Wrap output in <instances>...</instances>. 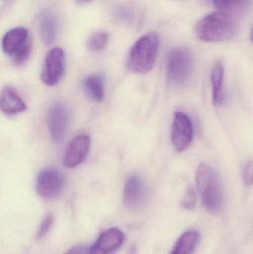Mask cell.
<instances>
[{
	"label": "cell",
	"instance_id": "6da1fadb",
	"mask_svg": "<svg viewBox=\"0 0 253 254\" xmlns=\"http://www.w3.org/2000/svg\"><path fill=\"white\" fill-rule=\"evenodd\" d=\"M238 27V18L224 12H213L199 21L196 35L208 43L224 41L236 35Z\"/></svg>",
	"mask_w": 253,
	"mask_h": 254
},
{
	"label": "cell",
	"instance_id": "7a4b0ae2",
	"mask_svg": "<svg viewBox=\"0 0 253 254\" xmlns=\"http://www.w3.org/2000/svg\"><path fill=\"white\" fill-rule=\"evenodd\" d=\"M158 46V36L156 33L144 34L134 44L129 52L128 68L136 74L150 72L155 64Z\"/></svg>",
	"mask_w": 253,
	"mask_h": 254
},
{
	"label": "cell",
	"instance_id": "3957f363",
	"mask_svg": "<svg viewBox=\"0 0 253 254\" xmlns=\"http://www.w3.org/2000/svg\"><path fill=\"white\" fill-rule=\"evenodd\" d=\"M196 179L203 205L210 213H218L222 208L224 197L215 170L208 164H202L198 167Z\"/></svg>",
	"mask_w": 253,
	"mask_h": 254
},
{
	"label": "cell",
	"instance_id": "277c9868",
	"mask_svg": "<svg viewBox=\"0 0 253 254\" xmlns=\"http://www.w3.org/2000/svg\"><path fill=\"white\" fill-rule=\"evenodd\" d=\"M193 56L187 48H179L171 52L168 59L167 76L174 85L184 84L193 73Z\"/></svg>",
	"mask_w": 253,
	"mask_h": 254
},
{
	"label": "cell",
	"instance_id": "5b68a950",
	"mask_svg": "<svg viewBox=\"0 0 253 254\" xmlns=\"http://www.w3.org/2000/svg\"><path fill=\"white\" fill-rule=\"evenodd\" d=\"M193 126L190 118L183 112H176L172 127V141L175 150L184 152L191 144Z\"/></svg>",
	"mask_w": 253,
	"mask_h": 254
},
{
	"label": "cell",
	"instance_id": "8992f818",
	"mask_svg": "<svg viewBox=\"0 0 253 254\" xmlns=\"http://www.w3.org/2000/svg\"><path fill=\"white\" fill-rule=\"evenodd\" d=\"M65 71V53L60 48H53L48 52L45 60L42 80L49 86L58 83Z\"/></svg>",
	"mask_w": 253,
	"mask_h": 254
},
{
	"label": "cell",
	"instance_id": "52a82bcc",
	"mask_svg": "<svg viewBox=\"0 0 253 254\" xmlns=\"http://www.w3.org/2000/svg\"><path fill=\"white\" fill-rule=\"evenodd\" d=\"M63 185L62 175L55 169L43 170L37 177V192L42 197L48 199L57 198L63 189Z\"/></svg>",
	"mask_w": 253,
	"mask_h": 254
},
{
	"label": "cell",
	"instance_id": "ba28073f",
	"mask_svg": "<svg viewBox=\"0 0 253 254\" xmlns=\"http://www.w3.org/2000/svg\"><path fill=\"white\" fill-rule=\"evenodd\" d=\"M125 241L124 234L117 228L104 231L96 243L89 247L90 254H115Z\"/></svg>",
	"mask_w": 253,
	"mask_h": 254
},
{
	"label": "cell",
	"instance_id": "9c48e42d",
	"mask_svg": "<svg viewBox=\"0 0 253 254\" xmlns=\"http://www.w3.org/2000/svg\"><path fill=\"white\" fill-rule=\"evenodd\" d=\"M91 146L89 136H77L70 141L64 154V164L69 168H74L81 164L87 156Z\"/></svg>",
	"mask_w": 253,
	"mask_h": 254
},
{
	"label": "cell",
	"instance_id": "30bf717a",
	"mask_svg": "<svg viewBox=\"0 0 253 254\" xmlns=\"http://www.w3.org/2000/svg\"><path fill=\"white\" fill-rule=\"evenodd\" d=\"M146 199V189L142 179L138 175L130 176L123 190V202L129 210H138Z\"/></svg>",
	"mask_w": 253,
	"mask_h": 254
},
{
	"label": "cell",
	"instance_id": "8fae6325",
	"mask_svg": "<svg viewBox=\"0 0 253 254\" xmlns=\"http://www.w3.org/2000/svg\"><path fill=\"white\" fill-rule=\"evenodd\" d=\"M70 122V113L65 106L56 104L51 109L49 126L52 139L59 142L63 140Z\"/></svg>",
	"mask_w": 253,
	"mask_h": 254
},
{
	"label": "cell",
	"instance_id": "7c38bea8",
	"mask_svg": "<svg viewBox=\"0 0 253 254\" xmlns=\"http://www.w3.org/2000/svg\"><path fill=\"white\" fill-rule=\"evenodd\" d=\"M26 110L24 101L17 95L16 91L6 86L0 93V110L4 114L15 115L22 113Z\"/></svg>",
	"mask_w": 253,
	"mask_h": 254
},
{
	"label": "cell",
	"instance_id": "4fadbf2b",
	"mask_svg": "<svg viewBox=\"0 0 253 254\" xmlns=\"http://www.w3.org/2000/svg\"><path fill=\"white\" fill-rule=\"evenodd\" d=\"M28 39V31L23 27H17L7 31L1 40L3 52L13 56Z\"/></svg>",
	"mask_w": 253,
	"mask_h": 254
},
{
	"label": "cell",
	"instance_id": "5bb4252c",
	"mask_svg": "<svg viewBox=\"0 0 253 254\" xmlns=\"http://www.w3.org/2000/svg\"><path fill=\"white\" fill-rule=\"evenodd\" d=\"M218 11L238 18L243 16L251 5V0H211Z\"/></svg>",
	"mask_w": 253,
	"mask_h": 254
},
{
	"label": "cell",
	"instance_id": "9a60e30c",
	"mask_svg": "<svg viewBox=\"0 0 253 254\" xmlns=\"http://www.w3.org/2000/svg\"><path fill=\"white\" fill-rule=\"evenodd\" d=\"M39 28L42 40L46 45H50L54 41L56 35V20L51 12L44 10L39 19Z\"/></svg>",
	"mask_w": 253,
	"mask_h": 254
},
{
	"label": "cell",
	"instance_id": "2e32d148",
	"mask_svg": "<svg viewBox=\"0 0 253 254\" xmlns=\"http://www.w3.org/2000/svg\"><path fill=\"white\" fill-rule=\"evenodd\" d=\"M200 236L197 231H187L180 237L170 254H193L199 244Z\"/></svg>",
	"mask_w": 253,
	"mask_h": 254
},
{
	"label": "cell",
	"instance_id": "e0dca14e",
	"mask_svg": "<svg viewBox=\"0 0 253 254\" xmlns=\"http://www.w3.org/2000/svg\"><path fill=\"white\" fill-rule=\"evenodd\" d=\"M224 69L221 62L217 63L211 73V82L212 86V102L214 105H221L224 101L223 82Z\"/></svg>",
	"mask_w": 253,
	"mask_h": 254
},
{
	"label": "cell",
	"instance_id": "ac0fdd59",
	"mask_svg": "<svg viewBox=\"0 0 253 254\" xmlns=\"http://www.w3.org/2000/svg\"><path fill=\"white\" fill-rule=\"evenodd\" d=\"M84 88L89 98L96 102H101L104 98V83L102 76L92 74L84 81Z\"/></svg>",
	"mask_w": 253,
	"mask_h": 254
},
{
	"label": "cell",
	"instance_id": "d6986e66",
	"mask_svg": "<svg viewBox=\"0 0 253 254\" xmlns=\"http://www.w3.org/2000/svg\"><path fill=\"white\" fill-rule=\"evenodd\" d=\"M108 41V35L103 31L95 33L93 35L91 36L88 41V49L90 52H101L105 49Z\"/></svg>",
	"mask_w": 253,
	"mask_h": 254
},
{
	"label": "cell",
	"instance_id": "ffe728a7",
	"mask_svg": "<svg viewBox=\"0 0 253 254\" xmlns=\"http://www.w3.org/2000/svg\"><path fill=\"white\" fill-rule=\"evenodd\" d=\"M32 49V42L28 39L25 44L13 55V62L15 65H20L23 64L29 58Z\"/></svg>",
	"mask_w": 253,
	"mask_h": 254
},
{
	"label": "cell",
	"instance_id": "44dd1931",
	"mask_svg": "<svg viewBox=\"0 0 253 254\" xmlns=\"http://www.w3.org/2000/svg\"><path fill=\"white\" fill-rule=\"evenodd\" d=\"M53 223V215L52 213H49V214L46 215V217L42 221L40 228H39L38 231H37V236H36L37 240H40L44 238L51 229Z\"/></svg>",
	"mask_w": 253,
	"mask_h": 254
},
{
	"label": "cell",
	"instance_id": "7402d4cb",
	"mask_svg": "<svg viewBox=\"0 0 253 254\" xmlns=\"http://www.w3.org/2000/svg\"><path fill=\"white\" fill-rule=\"evenodd\" d=\"M182 204L186 209H188V210L194 208L196 204V196L193 188H190L187 190L185 196L183 200Z\"/></svg>",
	"mask_w": 253,
	"mask_h": 254
},
{
	"label": "cell",
	"instance_id": "603a6c76",
	"mask_svg": "<svg viewBox=\"0 0 253 254\" xmlns=\"http://www.w3.org/2000/svg\"><path fill=\"white\" fill-rule=\"evenodd\" d=\"M243 178L247 185H251L253 183V166L252 161H248L243 170Z\"/></svg>",
	"mask_w": 253,
	"mask_h": 254
},
{
	"label": "cell",
	"instance_id": "cb8c5ba5",
	"mask_svg": "<svg viewBox=\"0 0 253 254\" xmlns=\"http://www.w3.org/2000/svg\"><path fill=\"white\" fill-rule=\"evenodd\" d=\"M116 14L119 19L123 21H130L133 18V11L127 7H118L116 10Z\"/></svg>",
	"mask_w": 253,
	"mask_h": 254
},
{
	"label": "cell",
	"instance_id": "d4e9b609",
	"mask_svg": "<svg viewBox=\"0 0 253 254\" xmlns=\"http://www.w3.org/2000/svg\"><path fill=\"white\" fill-rule=\"evenodd\" d=\"M64 254H90V253H89V247H86L84 246H77L71 248Z\"/></svg>",
	"mask_w": 253,
	"mask_h": 254
},
{
	"label": "cell",
	"instance_id": "484cf974",
	"mask_svg": "<svg viewBox=\"0 0 253 254\" xmlns=\"http://www.w3.org/2000/svg\"><path fill=\"white\" fill-rule=\"evenodd\" d=\"M201 1L203 4H209L211 3V0H201Z\"/></svg>",
	"mask_w": 253,
	"mask_h": 254
},
{
	"label": "cell",
	"instance_id": "4316f807",
	"mask_svg": "<svg viewBox=\"0 0 253 254\" xmlns=\"http://www.w3.org/2000/svg\"><path fill=\"white\" fill-rule=\"evenodd\" d=\"M77 3H80V4H83V3L89 2L91 0H76Z\"/></svg>",
	"mask_w": 253,
	"mask_h": 254
}]
</instances>
